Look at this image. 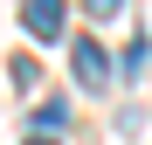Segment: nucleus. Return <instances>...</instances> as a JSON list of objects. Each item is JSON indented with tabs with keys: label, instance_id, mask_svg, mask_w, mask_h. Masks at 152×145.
<instances>
[{
	"label": "nucleus",
	"instance_id": "nucleus-1",
	"mask_svg": "<svg viewBox=\"0 0 152 145\" xmlns=\"http://www.w3.org/2000/svg\"><path fill=\"white\" fill-rule=\"evenodd\" d=\"M69 21V0H21V28H28L35 42H56Z\"/></svg>",
	"mask_w": 152,
	"mask_h": 145
},
{
	"label": "nucleus",
	"instance_id": "nucleus-2",
	"mask_svg": "<svg viewBox=\"0 0 152 145\" xmlns=\"http://www.w3.org/2000/svg\"><path fill=\"white\" fill-rule=\"evenodd\" d=\"M76 83L83 90H104L111 83V48L104 42H76Z\"/></svg>",
	"mask_w": 152,
	"mask_h": 145
},
{
	"label": "nucleus",
	"instance_id": "nucleus-3",
	"mask_svg": "<svg viewBox=\"0 0 152 145\" xmlns=\"http://www.w3.org/2000/svg\"><path fill=\"white\" fill-rule=\"evenodd\" d=\"M62 117H69V111H62V104H56V97H48V104H42V111H35V125H42V138H48V131H62Z\"/></svg>",
	"mask_w": 152,
	"mask_h": 145
},
{
	"label": "nucleus",
	"instance_id": "nucleus-4",
	"mask_svg": "<svg viewBox=\"0 0 152 145\" xmlns=\"http://www.w3.org/2000/svg\"><path fill=\"white\" fill-rule=\"evenodd\" d=\"M90 14H124V0H90Z\"/></svg>",
	"mask_w": 152,
	"mask_h": 145
},
{
	"label": "nucleus",
	"instance_id": "nucleus-5",
	"mask_svg": "<svg viewBox=\"0 0 152 145\" xmlns=\"http://www.w3.org/2000/svg\"><path fill=\"white\" fill-rule=\"evenodd\" d=\"M28 145H56V138H35V131H28Z\"/></svg>",
	"mask_w": 152,
	"mask_h": 145
}]
</instances>
